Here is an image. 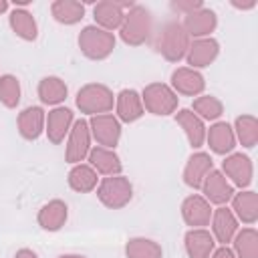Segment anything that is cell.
Returning <instances> with one entry per match:
<instances>
[{
	"mask_svg": "<svg viewBox=\"0 0 258 258\" xmlns=\"http://www.w3.org/2000/svg\"><path fill=\"white\" fill-rule=\"evenodd\" d=\"M230 4L234 6V8H238V10H252V8H256V0H230Z\"/></svg>",
	"mask_w": 258,
	"mask_h": 258,
	"instance_id": "cell-38",
	"label": "cell"
},
{
	"mask_svg": "<svg viewBox=\"0 0 258 258\" xmlns=\"http://www.w3.org/2000/svg\"><path fill=\"white\" fill-rule=\"evenodd\" d=\"M75 123V113L73 109L60 105V107H52L46 113V125H44V135L48 137V141L52 145H60L67 137L69 131Z\"/></svg>",
	"mask_w": 258,
	"mask_h": 258,
	"instance_id": "cell-13",
	"label": "cell"
},
{
	"mask_svg": "<svg viewBox=\"0 0 258 258\" xmlns=\"http://www.w3.org/2000/svg\"><path fill=\"white\" fill-rule=\"evenodd\" d=\"M183 248L187 258H210L216 248V240L208 228H189L183 234Z\"/></svg>",
	"mask_w": 258,
	"mask_h": 258,
	"instance_id": "cell-25",
	"label": "cell"
},
{
	"mask_svg": "<svg viewBox=\"0 0 258 258\" xmlns=\"http://www.w3.org/2000/svg\"><path fill=\"white\" fill-rule=\"evenodd\" d=\"M189 42H191V38L187 36L181 22L177 18H171V20H165L161 24L159 32L155 34L153 46L167 62H179L181 58H185Z\"/></svg>",
	"mask_w": 258,
	"mask_h": 258,
	"instance_id": "cell-1",
	"label": "cell"
},
{
	"mask_svg": "<svg viewBox=\"0 0 258 258\" xmlns=\"http://www.w3.org/2000/svg\"><path fill=\"white\" fill-rule=\"evenodd\" d=\"M8 24L10 30L24 42H34L38 38V22L28 8L12 6L8 12Z\"/></svg>",
	"mask_w": 258,
	"mask_h": 258,
	"instance_id": "cell-27",
	"label": "cell"
},
{
	"mask_svg": "<svg viewBox=\"0 0 258 258\" xmlns=\"http://www.w3.org/2000/svg\"><path fill=\"white\" fill-rule=\"evenodd\" d=\"M200 191H202V196L210 202V206H216V208H218V206H228V204H230L232 196L236 194V187L228 181V177H226L220 169L214 167V169L206 175V179H204Z\"/></svg>",
	"mask_w": 258,
	"mask_h": 258,
	"instance_id": "cell-11",
	"label": "cell"
},
{
	"mask_svg": "<svg viewBox=\"0 0 258 258\" xmlns=\"http://www.w3.org/2000/svg\"><path fill=\"white\" fill-rule=\"evenodd\" d=\"M218 56H220V42L214 36H206L189 42V48L185 52V62L189 69L202 71L210 67Z\"/></svg>",
	"mask_w": 258,
	"mask_h": 258,
	"instance_id": "cell-15",
	"label": "cell"
},
{
	"mask_svg": "<svg viewBox=\"0 0 258 258\" xmlns=\"http://www.w3.org/2000/svg\"><path fill=\"white\" fill-rule=\"evenodd\" d=\"M230 210L244 226H254L258 220V194L254 189H240L230 200Z\"/></svg>",
	"mask_w": 258,
	"mask_h": 258,
	"instance_id": "cell-23",
	"label": "cell"
},
{
	"mask_svg": "<svg viewBox=\"0 0 258 258\" xmlns=\"http://www.w3.org/2000/svg\"><path fill=\"white\" fill-rule=\"evenodd\" d=\"M179 22H181V26L185 28V32L191 40L206 38V36H212V32L216 30L218 14H216V10H212L208 6H202L200 10H194L191 14H185Z\"/></svg>",
	"mask_w": 258,
	"mask_h": 258,
	"instance_id": "cell-14",
	"label": "cell"
},
{
	"mask_svg": "<svg viewBox=\"0 0 258 258\" xmlns=\"http://www.w3.org/2000/svg\"><path fill=\"white\" fill-rule=\"evenodd\" d=\"M50 16L62 26H75L85 18V2H79V0H54L50 4Z\"/></svg>",
	"mask_w": 258,
	"mask_h": 258,
	"instance_id": "cell-30",
	"label": "cell"
},
{
	"mask_svg": "<svg viewBox=\"0 0 258 258\" xmlns=\"http://www.w3.org/2000/svg\"><path fill=\"white\" fill-rule=\"evenodd\" d=\"M44 125H46V111L40 105L24 107L16 117V129L20 137L26 141H36L44 133Z\"/></svg>",
	"mask_w": 258,
	"mask_h": 258,
	"instance_id": "cell-17",
	"label": "cell"
},
{
	"mask_svg": "<svg viewBox=\"0 0 258 258\" xmlns=\"http://www.w3.org/2000/svg\"><path fill=\"white\" fill-rule=\"evenodd\" d=\"M89 129H91V137L97 141V145L107 147V149H115L121 141V123L113 113H103V115H95L89 117Z\"/></svg>",
	"mask_w": 258,
	"mask_h": 258,
	"instance_id": "cell-9",
	"label": "cell"
},
{
	"mask_svg": "<svg viewBox=\"0 0 258 258\" xmlns=\"http://www.w3.org/2000/svg\"><path fill=\"white\" fill-rule=\"evenodd\" d=\"M87 163L103 177H109V175H119L123 171V163H121V157L117 155L115 149H107V147H101V145H95L91 147L89 155H87Z\"/></svg>",
	"mask_w": 258,
	"mask_h": 258,
	"instance_id": "cell-24",
	"label": "cell"
},
{
	"mask_svg": "<svg viewBox=\"0 0 258 258\" xmlns=\"http://www.w3.org/2000/svg\"><path fill=\"white\" fill-rule=\"evenodd\" d=\"M77 44L83 56H87L89 60H105L113 54L117 46V38L115 32H107L95 24H87L81 28L77 36Z\"/></svg>",
	"mask_w": 258,
	"mask_h": 258,
	"instance_id": "cell-3",
	"label": "cell"
},
{
	"mask_svg": "<svg viewBox=\"0 0 258 258\" xmlns=\"http://www.w3.org/2000/svg\"><path fill=\"white\" fill-rule=\"evenodd\" d=\"M135 2H117V0H101L93 6V18H95V26L107 30V32H115L121 28L125 12L133 6Z\"/></svg>",
	"mask_w": 258,
	"mask_h": 258,
	"instance_id": "cell-10",
	"label": "cell"
},
{
	"mask_svg": "<svg viewBox=\"0 0 258 258\" xmlns=\"http://www.w3.org/2000/svg\"><path fill=\"white\" fill-rule=\"evenodd\" d=\"M240 222L236 220V216L232 214V210L228 206H218L214 208L212 212V220H210V226H212V236L216 240V244H222V246H228L232 242V238L236 236L238 232V226Z\"/></svg>",
	"mask_w": 258,
	"mask_h": 258,
	"instance_id": "cell-21",
	"label": "cell"
},
{
	"mask_svg": "<svg viewBox=\"0 0 258 258\" xmlns=\"http://www.w3.org/2000/svg\"><path fill=\"white\" fill-rule=\"evenodd\" d=\"M141 101H143V109L151 115H157V117L173 115L177 111V105H179L177 93L167 83H159V81L143 87Z\"/></svg>",
	"mask_w": 258,
	"mask_h": 258,
	"instance_id": "cell-5",
	"label": "cell"
},
{
	"mask_svg": "<svg viewBox=\"0 0 258 258\" xmlns=\"http://www.w3.org/2000/svg\"><path fill=\"white\" fill-rule=\"evenodd\" d=\"M99 179H101V175L87 161L71 165V169L67 173V183L77 194H91V191H95L97 185H99Z\"/></svg>",
	"mask_w": 258,
	"mask_h": 258,
	"instance_id": "cell-29",
	"label": "cell"
},
{
	"mask_svg": "<svg viewBox=\"0 0 258 258\" xmlns=\"http://www.w3.org/2000/svg\"><path fill=\"white\" fill-rule=\"evenodd\" d=\"M232 250L236 258H258V230L254 226L238 228L232 238Z\"/></svg>",
	"mask_w": 258,
	"mask_h": 258,
	"instance_id": "cell-32",
	"label": "cell"
},
{
	"mask_svg": "<svg viewBox=\"0 0 258 258\" xmlns=\"http://www.w3.org/2000/svg\"><path fill=\"white\" fill-rule=\"evenodd\" d=\"M125 256L127 258H163V248L153 238L135 236L125 242Z\"/></svg>",
	"mask_w": 258,
	"mask_h": 258,
	"instance_id": "cell-33",
	"label": "cell"
},
{
	"mask_svg": "<svg viewBox=\"0 0 258 258\" xmlns=\"http://www.w3.org/2000/svg\"><path fill=\"white\" fill-rule=\"evenodd\" d=\"M167 85L177 93V97L183 95V97H194L196 99L204 93L206 79H204L202 71H196V69H189V67H177V69H173Z\"/></svg>",
	"mask_w": 258,
	"mask_h": 258,
	"instance_id": "cell-12",
	"label": "cell"
},
{
	"mask_svg": "<svg viewBox=\"0 0 258 258\" xmlns=\"http://www.w3.org/2000/svg\"><path fill=\"white\" fill-rule=\"evenodd\" d=\"M145 115L141 93L135 89H121L115 95V117L119 123H135Z\"/></svg>",
	"mask_w": 258,
	"mask_h": 258,
	"instance_id": "cell-19",
	"label": "cell"
},
{
	"mask_svg": "<svg viewBox=\"0 0 258 258\" xmlns=\"http://www.w3.org/2000/svg\"><path fill=\"white\" fill-rule=\"evenodd\" d=\"M234 135H236V143H240L244 149H252L258 143V119L250 113L238 115L234 119Z\"/></svg>",
	"mask_w": 258,
	"mask_h": 258,
	"instance_id": "cell-31",
	"label": "cell"
},
{
	"mask_svg": "<svg viewBox=\"0 0 258 258\" xmlns=\"http://www.w3.org/2000/svg\"><path fill=\"white\" fill-rule=\"evenodd\" d=\"M204 123L206 121H220V117L224 115V103L216 97V95H206V93H202L200 97H196L194 99V103H191V107H189Z\"/></svg>",
	"mask_w": 258,
	"mask_h": 258,
	"instance_id": "cell-34",
	"label": "cell"
},
{
	"mask_svg": "<svg viewBox=\"0 0 258 258\" xmlns=\"http://www.w3.org/2000/svg\"><path fill=\"white\" fill-rule=\"evenodd\" d=\"M173 119L175 123L183 129L185 137H187V143L191 149H200L204 143H206V123L191 111V109H179L173 113Z\"/></svg>",
	"mask_w": 258,
	"mask_h": 258,
	"instance_id": "cell-26",
	"label": "cell"
},
{
	"mask_svg": "<svg viewBox=\"0 0 258 258\" xmlns=\"http://www.w3.org/2000/svg\"><path fill=\"white\" fill-rule=\"evenodd\" d=\"M212 169H214V159H212V155H210L208 151H194V153L187 157L185 165H183V173H181L183 183H185L189 189H200L202 183H204V179H206V175H208Z\"/></svg>",
	"mask_w": 258,
	"mask_h": 258,
	"instance_id": "cell-18",
	"label": "cell"
},
{
	"mask_svg": "<svg viewBox=\"0 0 258 258\" xmlns=\"http://www.w3.org/2000/svg\"><path fill=\"white\" fill-rule=\"evenodd\" d=\"M206 143L216 155H230L236 149V135L228 121H214L210 129H206Z\"/></svg>",
	"mask_w": 258,
	"mask_h": 258,
	"instance_id": "cell-20",
	"label": "cell"
},
{
	"mask_svg": "<svg viewBox=\"0 0 258 258\" xmlns=\"http://www.w3.org/2000/svg\"><path fill=\"white\" fill-rule=\"evenodd\" d=\"M75 105L83 115L95 117V115H103V113H111L113 111L115 95L103 83H87L77 91Z\"/></svg>",
	"mask_w": 258,
	"mask_h": 258,
	"instance_id": "cell-4",
	"label": "cell"
},
{
	"mask_svg": "<svg viewBox=\"0 0 258 258\" xmlns=\"http://www.w3.org/2000/svg\"><path fill=\"white\" fill-rule=\"evenodd\" d=\"M69 220V206L64 200H48L46 204L40 206L36 214V222L44 232H58Z\"/></svg>",
	"mask_w": 258,
	"mask_h": 258,
	"instance_id": "cell-22",
	"label": "cell"
},
{
	"mask_svg": "<svg viewBox=\"0 0 258 258\" xmlns=\"http://www.w3.org/2000/svg\"><path fill=\"white\" fill-rule=\"evenodd\" d=\"M220 171L238 189H248L252 179H254V163L242 151H232L230 155H226L224 161H222V169Z\"/></svg>",
	"mask_w": 258,
	"mask_h": 258,
	"instance_id": "cell-8",
	"label": "cell"
},
{
	"mask_svg": "<svg viewBox=\"0 0 258 258\" xmlns=\"http://www.w3.org/2000/svg\"><path fill=\"white\" fill-rule=\"evenodd\" d=\"M14 258H38V254H36L34 250H30V248H20V250L14 254Z\"/></svg>",
	"mask_w": 258,
	"mask_h": 258,
	"instance_id": "cell-39",
	"label": "cell"
},
{
	"mask_svg": "<svg viewBox=\"0 0 258 258\" xmlns=\"http://www.w3.org/2000/svg\"><path fill=\"white\" fill-rule=\"evenodd\" d=\"M58 258H87L85 254H60Z\"/></svg>",
	"mask_w": 258,
	"mask_h": 258,
	"instance_id": "cell-41",
	"label": "cell"
},
{
	"mask_svg": "<svg viewBox=\"0 0 258 258\" xmlns=\"http://www.w3.org/2000/svg\"><path fill=\"white\" fill-rule=\"evenodd\" d=\"M97 198L105 208L121 210L133 200V183L123 173L101 177L97 185Z\"/></svg>",
	"mask_w": 258,
	"mask_h": 258,
	"instance_id": "cell-6",
	"label": "cell"
},
{
	"mask_svg": "<svg viewBox=\"0 0 258 258\" xmlns=\"http://www.w3.org/2000/svg\"><path fill=\"white\" fill-rule=\"evenodd\" d=\"M214 208L202 194H189L181 202V218L189 228H206L210 226Z\"/></svg>",
	"mask_w": 258,
	"mask_h": 258,
	"instance_id": "cell-16",
	"label": "cell"
},
{
	"mask_svg": "<svg viewBox=\"0 0 258 258\" xmlns=\"http://www.w3.org/2000/svg\"><path fill=\"white\" fill-rule=\"evenodd\" d=\"M91 129H89V121L87 119H75L69 137H67V145H64V161L71 165L83 163L87 161V155L91 151Z\"/></svg>",
	"mask_w": 258,
	"mask_h": 258,
	"instance_id": "cell-7",
	"label": "cell"
},
{
	"mask_svg": "<svg viewBox=\"0 0 258 258\" xmlns=\"http://www.w3.org/2000/svg\"><path fill=\"white\" fill-rule=\"evenodd\" d=\"M10 8H12V4H10L8 0H0V14H4V12H10Z\"/></svg>",
	"mask_w": 258,
	"mask_h": 258,
	"instance_id": "cell-40",
	"label": "cell"
},
{
	"mask_svg": "<svg viewBox=\"0 0 258 258\" xmlns=\"http://www.w3.org/2000/svg\"><path fill=\"white\" fill-rule=\"evenodd\" d=\"M153 34V16L151 10L143 4H133L123 18V24L119 28V38L127 46H141L145 44Z\"/></svg>",
	"mask_w": 258,
	"mask_h": 258,
	"instance_id": "cell-2",
	"label": "cell"
},
{
	"mask_svg": "<svg viewBox=\"0 0 258 258\" xmlns=\"http://www.w3.org/2000/svg\"><path fill=\"white\" fill-rule=\"evenodd\" d=\"M36 95H38V99H40L42 105L60 107L64 103V99L69 97V87H67V83L60 77L48 75V77H42L38 81Z\"/></svg>",
	"mask_w": 258,
	"mask_h": 258,
	"instance_id": "cell-28",
	"label": "cell"
},
{
	"mask_svg": "<svg viewBox=\"0 0 258 258\" xmlns=\"http://www.w3.org/2000/svg\"><path fill=\"white\" fill-rule=\"evenodd\" d=\"M210 258H236V254H234V250L230 248V246H216L214 248V252H212V256Z\"/></svg>",
	"mask_w": 258,
	"mask_h": 258,
	"instance_id": "cell-37",
	"label": "cell"
},
{
	"mask_svg": "<svg viewBox=\"0 0 258 258\" xmlns=\"http://www.w3.org/2000/svg\"><path fill=\"white\" fill-rule=\"evenodd\" d=\"M22 99V87L16 75H0V105L6 109H16Z\"/></svg>",
	"mask_w": 258,
	"mask_h": 258,
	"instance_id": "cell-35",
	"label": "cell"
},
{
	"mask_svg": "<svg viewBox=\"0 0 258 258\" xmlns=\"http://www.w3.org/2000/svg\"><path fill=\"white\" fill-rule=\"evenodd\" d=\"M202 6H206L202 0H171L169 2V8L179 14V16H185V14H191L194 10H200Z\"/></svg>",
	"mask_w": 258,
	"mask_h": 258,
	"instance_id": "cell-36",
	"label": "cell"
}]
</instances>
